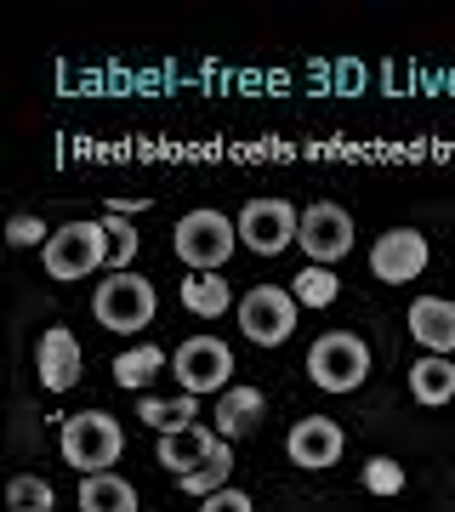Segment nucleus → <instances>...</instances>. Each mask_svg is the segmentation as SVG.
Returning <instances> with one entry per match:
<instances>
[{"mask_svg":"<svg viewBox=\"0 0 455 512\" xmlns=\"http://www.w3.org/2000/svg\"><path fill=\"white\" fill-rule=\"evenodd\" d=\"M120 450H126V433L109 410H80V416L63 421V461L80 473H109Z\"/></svg>","mask_w":455,"mask_h":512,"instance_id":"obj_1","label":"nucleus"},{"mask_svg":"<svg viewBox=\"0 0 455 512\" xmlns=\"http://www.w3.org/2000/svg\"><path fill=\"white\" fill-rule=\"evenodd\" d=\"M177 256L194 268V274H217L222 262L234 256V245H239V222H228L222 211H188V217L177 222Z\"/></svg>","mask_w":455,"mask_h":512,"instance_id":"obj_2","label":"nucleus"},{"mask_svg":"<svg viewBox=\"0 0 455 512\" xmlns=\"http://www.w3.org/2000/svg\"><path fill=\"white\" fill-rule=\"evenodd\" d=\"M308 376L325 393H353V387L370 376V348H364V336L353 330H330L308 348Z\"/></svg>","mask_w":455,"mask_h":512,"instance_id":"obj_3","label":"nucleus"},{"mask_svg":"<svg viewBox=\"0 0 455 512\" xmlns=\"http://www.w3.org/2000/svg\"><path fill=\"white\" fill-rule=\"evenodd\" d=\"M109 262V228L103 222H63L46 239V274L52 279H86Z\"/></svg>","mask_w":455,"mask_h":512,"instance_id":"obj_4","label":"nucleus"},{"mask_svg":"<svg viewBox=\"0 0 455 512\" xmlns=\"http://www.w3.org/2000/svg\"><path fill=\"white\" fill-rule=\"evenodd\" d=\"M154 308H160V296L143 274H109L91 296V313H97L103 330H143L154 319Z\"/></svg>","mask_w":455,"mask_h":512,"instance_id":"obj_5","label":"nucleus"},{"mask_svg":"<svg viewBox=\"0 0 455 512\" xmlns=\"http://www.w3.org/2000/svg\"><path fill=\"white\" fill-rule=\"evenodd\" d=\"M171 370H177L182 393H228V376H234V353H228V342H217V336H188L177 353H171Z\"/></svg>","mask_w":455,"mask_h":512,"instance_id":"obj_6","label":"nucleus"},{"mask_svg":"<svg viewBox=\"0 0 455 512\" xmlns=\"http://www.w3.org/2000/svg\"><path fill=\"white\" fill-rule=\"evenodd\" d=\"M239 330H245L251 342H262V348L291 342V330H296V296L279 291V285H256V291H245V302H239Z\"/></svg>","mask_w":455,"mask_h":512,"instance_id":"obj_7","label":"nucleus"},{"mask_svg":"<svg viewBox=\"0 0 455 512\" xmlns=\"http://www.w3.org/2000/svg\"><path fill=\"white\" fill-rule=\"evenodd\" d=\"M296 245L313 256V268H330V262H342L353 251V217H347L342 205L330 200H313L302 211V228H296Z\"/></svg>","mask_w":455,"mask_h":512,"instance_id":"obj_8","label":"nucleus"},{"mask_svg":"<svg viewBox=\"0 0 455 512\" xmlns=\"http://www.w3.org/2000/svg\"><path fill=\"white\" fill-rule=\"evenodd\" d=\"M296 228H302V211L285 200H251L239 211V239L256 256H279L285 245H296Z\"/></svg>","mask_w":455,"mask_h":512,"instance_id":"obj_9","label":"nucleus"},{"mask_svg":"<svg viewBox=\"0 0 455 512\" xmlns=\"http://www.w3.org/2000/svg\"><path fill=\"white\" fill-rule=\"evenodd\" d=\"M421 268H427V239L416 228H387L370 245V274L382 279V285H410Z\"/></svg>","mask_w":455,"mask_h":512,"instance_id":"obj_10","label":"nucleus"},{"mask_svg":"<svg viewBox=\"0 0 455 512\" xmlns=\"http://www.w3.org/2000/svg\"><path fill=\"white\" fill-rule=\"evenodd\" d=\"M285 450H291L296 467H336L347 450V433H342V421H330V416H308V421H296L291 427V439H285Z\"/></svg>","mask_w":455,"mask_h":512,"instance_id":"obj_11","label":"nucleus"},{"mask_svg":"<svg viewBox=\"0 0 455 512\" xmlns=\"http://www.w3.org/2000/svg\"><path fill=\"white\" fill-rule=\"evenodd\" d=\"M35 370H40V387H46V393H69V387L80 382V342H74V330L52 325L40 336Z\"/></svg>","mask_w":455,"mask_h":512,"instance_id":"obj_12","label":"nucleus"},{"mask_svg":"<svg viewBox=\"0 0 455 512\" xmlns=\"http://www.w3.org/2000/svg\"><path fill=\"white\" fill-rule=\"evenodd\" d=\"M410 336H416L427 353H455V302L444 296H416L410 302Z\"/></svg>","mask_w":455,"mask_h":512,"instance_id":"obj_13","label":"nucleus"},{"mask_svg":"<svg viewBox=\"0 0 455 512\" xmlns=\"http://www.w3.org/2000/svg\"><path fill=\"white\" fill-rule=\"evenodd\" d=\"M217 433L211 427H177V433H160V461L171 467V473H194L200 461H211V450H217Z\"/></svg>","mask_w":455,"mask_h":512,"instance_id":"obj_14","label":"nucleus"},{"mask_svg":"<svg viewBox=\"0 0 455 512\" xmlns=\"http://www.w3.org/2000/svg\"><path fill=\"white\" fill-rule=\"evenodd\" d=\"M410 399L416 404H455V359L444 353H427L421 365H410Z\"/></svg>","mask_w":455,"mask_h":512,"instance_id":"obj_15","label":"nucleus"},{"mask_svg":"<svg viewBox=\"0 0 455 512\" xmlns=\"http://www.w3.org/2000/svg\"><path fill=\"white\" fill-rule=\"evenodd\" d=\"M256 421H262V393L256 387H228L217 399V439H245V433H256Z\"/></svg>","mask_w":455,"mask_h":512,"instance_id":"obj_16","label":"nucleus"},{"mask_svg":"<svg viewBox=\"0 0 455 512\" xmlns=\"http://www.w3.org/2000/svg\"><path fill=\"white\" fill-rule=\"evenodd\" d=\"M80 512H137V490L120 473H86V484H80Z\"/></svg>","mask_w":455,"mask_h":512,"instance_id":"obj_17","label":"nucleus"},{"mask_svg":"<svg viewBox=\"0 0 455 512\" xmlns=\"http://www.w3.org/2000/svg\"><path fill=\"white\" fill-rule=\"evenodd\" d=\"M182 308L194 313V319H217V313H228V279L222 274H188L182 279Z\"/></svg>","mask_w":455,"mask_h":512,"instance_id":"obj_18","label":"nucleus"},{"mask_svg":"<svg viewBox=\"0 0 455 512\" xmlns=\"http://www.w3.org/2000/svg\"><path fill=\"white\" fill-rule=\"evenodd\" d=\"M228 467H234V450H228V439L211 450V461H200L194 473H182V495H217V490H228Z\"/></svg>","mask_w":455,"mask_h":512,"instance_id":"obj_19","label":"nucleus"},{"mask_svg":"<svg viewBox=\"0 0 455 512\" xmlns=\"http://www.w3.org/2000/svg\"><path fill=\"white\" fill-rule=\"evenodd\" d=\"M137 421L160 427V433L194 427V393H177V399H143V404H137Z\"/></svg>","mask_w":455,"mask_h":512,"instance_id":"obj_20","label":"nucleus"},{"mask_svg":"<svg viewBox=\"0 0 455 512\" xmlns=\"http://www.w3.org/2000/svg\"><path fill=\"white\" fill-rule=\"evenodd\" d=\"M160 365H165V348L143 342V348H131V353H120V359H114V382L137 393L143 382H154V370H160Z\"/></svg>","mask_w":455,"mask_h":512,"instance_id":"obj_21","label":"nucleus"},{"mask_svg":"<svg viewBox=\"0 0 455 512\" xmlns=\"http://www.w3.org/2000/svg\"><path fill=\"white\" fill-rule=\"evenodd\" d=\"M6 501H12V512H52L57 490L46 484V478H35V473H18L12 478V490H6Z\"/></svg>","mask_w":455,"mask_h":512,"instance_id":"obj_22","label":"nucleus"},{"mask_svg":"<svg viewBox=\"0 0 455 512\" xmlns=\"http://www.w3.org/2000/svg\"><path fill=\"white\" fill-rule=\"evenodd\" d=\"M296 302L330 308V302H336V274H330V268H302V274H296Z\"/></svg>","mask_w":455,"mask_h":512,"instance_id":"obj_23","label":"nucleus"},{"mask_svg":"<svg viewBox=\"0 0 455 512\" xmlns=\"http://www.w3.org/2000/svg\"><path fill=\"white\" fill-rule=\"evenodd\" d=\"M103 228H109V262H114V274H126V262L137 256V228H131L126 217H103Z\"/></svg>","mask_w":455,"mask_h":512,"instance_id":"obj_24","label":"nucleus"},{"mask_svg":"<svg viewBox=\"0 0 455 512\" xmlns=\"http://www.w3.org/2000/svg\"><path fill=\"white\" fill-rule=\"evenodd\" d=\"M399 484H404L399 461L376 456V461H370V467H364V490H370V495H399Z\"/></svg>","mask_w":455,"mask_h":512,"instance_id":"obj_25","label":"nucleus"},{"mask_svg":"<svg viewBox=\"0 0 455 512\" xmlns=\"http://www.w3.org/2000/svg\"><path fill=\"white\" fill-rule=\"evenodd\" d=\"M200 512H256V507H251V495L245 490H217V495H205L200 501Z\"/></svg>","mask_w":455,"mask_h":512,"instance_id":"obj_26","label":"nucleus"},{"mask_svg":"<svg viewBox=\"0 0 455 512\" xmlns=\"http://www.w3.org/2000/svg\"><path fill=\"white\" fill-rule=\"evenodd\" d=\"M6 239H12V245H40V239H52V234H46V222L40 217H12Z\"/></svg>","mask_w":455,"mask_h":512,"instance_id":"obj_27","label":"nucleus"}]
</instances>
